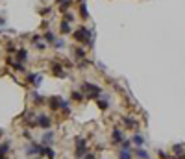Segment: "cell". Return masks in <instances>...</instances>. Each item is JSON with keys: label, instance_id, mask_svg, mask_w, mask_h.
<instances>
[{"label": "cell", "instance_id": "cell-7", "mask_svg": "<svg viewBox=\"0 0 185 159\" xmlns=\"http://www.w3.org/2000/svg\"><path fill=\"white\" fill-rule=\"evenodd\" d=\"M124 139H122V132L119 130V128H113V132H111V143L113 144H120Z\"/></svg>", "mask_w": 185, "mask_h": 159}, {"label": "cell", "instance_id": "cell-37", "mask_svg": "<svg viewBox=\"0 0 185 159\" xmlns=\"http://www.w3.org/2000/svg\"><path fill=\"white\" fill-rule=\"evenodd\" d=\"M2 135H4V132H2V128H0V137H2Z\"/></svg>", "mask_w": 185, "mask_h": 159}, {"label": "cell", "instance_id": "cell-27", "mask_svg": "<svg viewBox=\"0 0 185 159\" xmlns=\"http://www.w3.org/2000/svg\"><path fill=\"white\" fill-rule=\"evenodd\" d=\"M120 146H122L124 150H130V148H132V141H122V143H120Z\"/></svg>", "mask_w": 185, "mask_h": 159}, {"label": "cell", "instance_id": "cell-12", "mask_svg": "<svg viewBox=\"0 0 185 159\" xmlns=\"http://www.w3.org/2000/svg\"><path fill=\"white\" fill-rule=\"evenodd\" d=\"M52 143H54V132H46V133L43 135V144L48 146V144H52Z\"/></svg>", "mask_w": 185, "mask_h": 159}, {"label": "cell", "instance_id": "cell-17", "mask_svg": "<svg viewBox=\"0 0 185 159\" xmlns=\"http://www.w3.org/2000/svg\"><path fill=\"white\" fill-rule=\"evenodd\" d=\"M80 15H82L83 19L89 17V11H87V4H85V2H80Z\"/></svg>", "mask_w": 185, "mask_h": 159}, {"label": "cell", "instance_id": "cell-28", "mask_svg": "<svg viewBox=\"0 0 185 159\" xmlns=\"http://www.w3.org/2000/svg\"><path fill=\"white\" fill-rule=\"evenodd\" d=\"M41 83H43V76H41V74H37V78H35V82H33V85H35V87H39Z\"/></svg>", "mask_w": 185, "mask_h": 159}, {"label": "cell", "instance_id": "cell-26", "mask_svg": "<svg viewBox=\"0 0 185 159\" xmlns=\"http://www.w3.org/2000/svg\"><path fill=\"white\" fill-rule=\"evenodd\" d=\"M6 52H7V54H15V52H17L15 44H13V43H7V44H6Z\"/></svg>", "mask_w": 185, "mask_h": 159}, {"label": "cell", "instance_id": "cell-14", "mask_svg": "<svg viewBox=\"0 0 185 159\" xmlns=\"http://www.w3.org/2000/svg\"><path fill=\"white\" fill-rule=\"evenodd\" d=\"M135 156H137L139 159H150V154H148L146 150H143L141 146H139V148H135Z\"/></svg>", "mask_w": 185, "mask_h": 159}, {"label": "cell", "instance_id": "cell-4", "mask_svg": "<svg viewBox=\"0 0 185 159\" xmlns=\"http://www.w3.org/2000/svg\"><path fill=\"white\" fill-rule=\"evenodd\" d=\"M35 124H37L39 128H43V130H48V128L52 126V120H50V117H48V115L39 113V115L35 117Z\"/></svg>", "mask_w": 185, "mask_h": 159}, {"label": "cell", "instance_id": "cell-30", "mask_svg": "<svg viewBox=\"0 0 185 159\" xmlns=\"http://www.w3.org/2000/svg\"><path fill=\"white\" fill-rule=\"evenodd\" d=\"M158 156H159L161 159H169V154H167V152H163V150H159V152H158Z\"/></svg>", "mask_w": 185, "mask_h": 159}, {"label": "cell", "instance_id": "cell-15", "mask_svg": "<svg viewBox=\"0 0 185 159\" xmlns=\"http://www.w3.org/2000/svg\"><path fill=\"white\" fill-rule=\"evenodd\" d=\"M43 37H44V41H46V43L56 44V35H54L52 31H44V35H43Z\"/></svg>", "mask_w": 185, "mask_h": 159}, {"label": "cell", "instance_id": "cell-22", "mask_svg": "<svg viewBox=\"0 0 185 159\" xmlns=\"http://www.w3.org/2000/svg\"><path fill=\"white\" fill-rule=\"evenodd\" d=\"M7 152H9V141L0 144V156H7Z\"/></svg>", "mask_w": 185, "mask_h": 159}, {"label": "cell", "instance_id": "cell-36", "mask_svg": "<svg viewBox=\"0 0 185 159\" xmlns=\"http://www.w3.org/2000/svg\"><path fill=\"white\" fill-rule=\"evenodd\" d=\"M0 159H7V156H0Z\"/></svg>", "mask_w": 185, "mask_h": 159}, {"label": "cell", "instance_id": "cell-19", "mask_svg": "<svg viewBox=\"0 0 185 159\" xmlns=\"http://www.w3.org/2000/svg\"><path fill=\"white\" fill-rule=\"evenodd\" d=\"M70 4H72V0H65L63 4H59V11H61V13H67V11L70 9Z\"/></svg>", "mask_w": 185, "mask_h": 159}, {"label": "cell", "instance_id": "cell-11", "mask_svg": "<svg viewBox=\"0 0 185 159\" xmlns=\"http://www.w3.org/2000/svg\"><path fill=\"white\" fill-rule=\"evenodd\" d=\"M26 57H28V50H26V48H19V50H17V61L24 63Z\"/></svg>", "mask_w": 185, "mask_h": 159}, {"label": "cell", "instance_id": "cell-8", "mask_svg": "<svg viewBox=\"0 0 185 159\" xmlns=\"http://www.w3.org/2000/svg\"><path fill=\"white\" fill-rule=\"evenodd\" d=\"M122 122H124V128H126V130H135V128H137V120L132 119V117H124Z\"/></svg>", "mask_w": 185, "mask_h": 159}, {"label": "cell", "instance_id": "cell-9", "mask_svg": "<svg viewBox=\"0 0 185 159\" xmlns=\"http://www.w3.org/2000/svg\"><path fill=\"white\" fill-rule=\"evenodd\" d=\"M7 65H9L13 70H19V72H20V70H24V63H20V61H13L11 57L7 59Z\"/></svg>", "mask_w": 185, "mask_h": 159}, {"label": "cell", "instance_id": "cell-5", "mask_svg": "<svg viewBox=\"0 0 185 159\" xmlns=\"http://www.w3.org/2000/svg\"><path fill=\"white\" fill-rule=\"evenodd\" d=\"M63 69H65V67H63L59 61H52V63H50V72H52L54 76H57V78H65V76H67Z\"/></svg>", "mask_w": 185, "mask_h": 159}, {"label": "cell", "instance_id": "cell-10", "mask_svg": "<svg viewBox=\"0 0 185 159\" xmlns=\"http://www.w3.org/2000/svg\"><path fill=\"white\" fill-rule=\"evenodd\" d=\"M41 156H46V159H56V152L50 146H43V154Z\"/></svg>", "mask_w": 185, "mask_h": 159}, {"label": "cell", "instance_id": "cell-16", "mask_svg": "<svg viewBox=\"0 0 185 159\" xmlns=\"http://www.w3.org/2000/svg\"><path fill=\"white\" fill-rule=\"evenodd\" d=\"M132 143H133V144H137V146H143V144H145V137H143V135H139V133H135V135H133V139H132Z\"/></svg>", "mask_w": 185, "mask_h": 159}, {"label": "cell", "instance_id": "cell-23", "mask_svg": "<svg viewBox=\"0 0 185 159\" xmlns=\"http://www.w3.org/2000/svg\"><path fill=\"white\" fill-rule=\"evenodd\" d=\"M119 159H132V152H130V150H124V148H122V150L119 152Z\"/></svg>", "mask_w": 185, "mask_h": 159}, {"label": "cell", "instance_id": "cell-6", "mask_svg": "<svg viewBox=\"0 0 185 159\" xmlns=\"http://www.w3.org/2000/svg\"><path fill=\"white\" fill-rule=\"evenodd\" d=\"M61 102H63V98H59V96H50L48 98V106H50L52 111H59L61 109Z\"/></svg>", "mask_w": 185, "mask_h": 159}, {"label": "cell", "instance_id": "cell-32", "mask_svg": "<svg viewBox=\"0 0 185 159\" xmlns=\"http://www.w3.org/2000/svg\"><path fill=\"white\" fill-rule=\"evenodd\" d=\"M50 11H52V7H43L39 13H41V15H46V13H50Z\"/></svg>", "mask_w": 185, "mask_h": 159}, {"label": "cell", "instance_id": "cell-33", "mask_svg": "<svg viewBox=\"0 0 185 159\" xmlns=\"http://www.w3.org/2000/svg\"><path fill=\"white\" fill-rule=\"evenodd\" d=\"M63 46H65V43H63L61 39H59V41H56V48H63Z\"/></svg>", "mask_w": 185, "mask_h": 159}, {"label": "cell", "instance_id": "cell-1", "mask_svg": "<svg viewBox=\"0 0 185 159\" xmlns=\"http://www.w3.org/2000/svg\"><path fill=\"white\" fill-rule=\"evenodd\" d=\"M93 37H95V35H93V31H91V30H87L85 26L78 28V30L74 31V39H76L78 43H82V44H89V41H91Z\"/></svg>", "mask_w": 185, "mask_h": 159}, {"label": "cell", "instance_id": "cell-34", "mask_svg": "<svg viewBox=\"0 0 185 159\" xmlns=\"http://www.w3.org/2000/svg\"><path fill=\"white\" fill-rule=\"evenodd\" d=\"M82 159H96V157H95V154H89V152H87V154H85Z\"/></svg>", "mask_w": 185, "mask_h": 159}, {"label": "cell", "instance_id": "cell-31", "mask_svg": "<svg viewBox=\"0 0 185 159\" xmlns=\"http://www.w3.org/2000/svg\"><path fill=\"white\" fill-rule=\"evenodd\" d=\"M39 41H41V35H39V33H37V35H33V37H32V43H33V44H37V43H39Z\"/></svg>", "mask_w": 185, "mask_h": 159}, {"label": "cell", "instance_id": "cell-21", "mask_svg": "<svg viewBox=\"0 0 185 159\" xmlns=\"http://www.w3.org/2000/svg\"><path fill=\"white\" fill-rule=\"evenodd\" d=\"M32 98H33V102H35V104H43V102H44V98H43L37 91H33V93H32Z\"/></svg>", "mask_w": 185, "mask_h": 159}, {"label": "cell", "instance_id": "cell-18", "mask_svg": "<svg viewBox=\"0 0 185 159\" xmlns=\"http://www.w3.org/2000/svg\"><path fill=\"white\" fill-rule=\"evenodd\" d=\"M74 56H76V59H83V57H85V50H83V46L74 48Z\"/></svg>", "mask_w": 185, "mask_h": 159}, {"label": "cell", "instance_id": "cell-38", "mask_svg": "<svg viewBox=\"0 0 185 159\" xmlns=\"http://www.w3.org/2000/svg\"><path fill=\"white\" fill-rule=\"evenodd\" d=\"M33 159H39V157H33Z\"/></svg>", "mask_w": 185, "mask_h": 159}, {"label": "cell", "instance_id": "cell-35", "mask_svg": "<svg viewBox=\"0 0 185 159\" xmlns=\"http://www.w3.org/2000/svg\"><path fill=\"white\" fill-rule=\"evenodd\" d=\"M56 2H57V4H63V2H65V0H56Z\"/></svg>", "mask_w": 185, "mask_h": 159}, {"label": "cell", "instance_id": "cell-20", "mask_svg": "<svg viewBox=\"0 0 185 159\" xmlns=\"http://www.w3.org/2000/svg\"><path fill=\"white\" fill-rule=\"evenodd\" d=\"M59 30H61V33H63V35H67V33L70 31V22H65V20H63V22H61V26H59Z\"/></svg>", "mask_w": 185, "mask_h": 159}, {"label": "cell", "instance_id": "cell-13", "mask_svg": "<svg viewBox=\"0 0 185 159\" xmlns=\"http://www.w3.org/2000/svg\"><path fill=\"white\" fill-rule=\"evenodd\" d=\"M172 152H174L176 157L183 156V154H185V144H174V146H172Z\"/></svg>", "mask_w": 185, "mask_h": 159}, {"label": "cell", "instance_id": "cell-3", "mask_svg": "<svg viewBox=\"0 0 185 159\" xmlns=\"http://www.w3.org/2000/svg\"><path fill=\"white\" fill-rule=\"evenodd\" d=\"M74 144H76L74 156H76V159H82L83 156H85V154H87V141H85L83 137H76Z\"/></svg>", "mask_w": 185, "mask_h": 159}, {"label": "cell", "instance_id": "cell-24", "mask_svg": "<svg viewBox=\"0 0 185 159\" xmlns=\"http://www.w3.org/2000/svg\"><path fill=\"white\" fill-rule=\"evenodd\" d=\"M72 100H74V102H82V100H83V93H80V91H72Z\"/></svg>", "mask_w": 185, "mask_h": 159}, {"label": "cell", "instance_id": "cell-25", "mask_svg": "<svg viewBox=\"0 0 185 159\" xmlns=\"http://www.w3.org/2000/svg\"><path fill=\"white\" fill-rule=\"evenodd\" d=\"M96 104H98V107H100L102 111H106V109H107V106H109V104H107V100H100V98L96 100Z\"/></svg>", "mask_w": 185, "mask_h": 159}, {"label": "cell", "instance_id": "cell-39", "mask_svg": "<svg viewBox=\"0 0 185 159\" xmlns=\"http://www.w3.org/2000/svg\"><path fill=\"white\" fill-rule=\"evenodd\" d=\"M169 159H170V157H169Z\"/></svg>", "mask_w": 185, "mask_h": 159}, {"label": "cell", "instance_id": "cell-29", "mask_svg": "<svg viewBox=\"0 0 185 159\" xmlns=\"http://www.w3.org/2000/svg\"><path fill=\"white\" fill-rule=\"evenodd\" d=\"M72 19H74V17H72L69 11H67V13H65V17H63V20H65V22H72Z\"/></svg>", "mask_w": 185, "mask_h": 159}, {"label": "cell", "instance_id": "cell-2", "mask_svg": "<svg viewBox=\"0 0 185 159\" xmlns=\"http://www.w3.org/2000/svg\"><path fill=\"white\" fill-rule=\"evenodd\" d=\"M82 91L87 93V96H89V98H95V100H98V98H100V93H102V89H100L98 85L89 83V82H83V83H82Z\"/></svg>", "mask_w": 185, "mask_h": 159}]
</instances>
